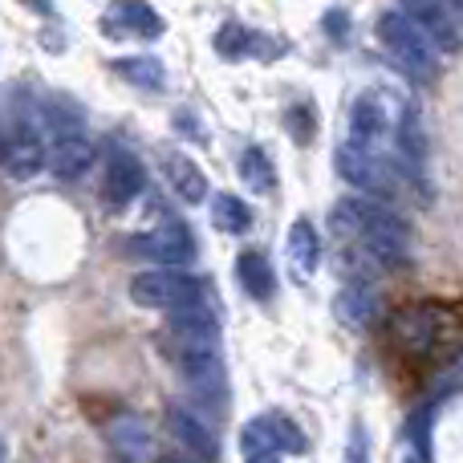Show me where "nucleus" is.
Listing matches in <instances>:
<instances>
[{"label": "nucleus", "instance_id": "f257e3e1", "mask_svg": "<svg viewBox=\"0 0 463 463\" xmlns=\"http://www.w3.org/2000/svg\"><path fill=\"white\" fill-rule=\"evenodd\" d=\"M345 143L394 163L399 171H407V179L423 171V127H419L411 98L394 86H366L354 98L350 118H345Z\"/></svg>", "mask_w": 463, "mask_h": 463}, {"label": "nucleus", "instance_id": "f03ea898", "mask_svg": "<svg viewBox=\"0 0 463 463\" xmlns=\"http://www.w3.org/2000/svg\"><path fill=\"white\" fill-rule=\"evenodd\" d=\"M334 232L362 244V252L383 269H402L411 260V228L402 216L374 200H342L334 208Z\"/></svg>", "mask_w": 463, "mask_h": 463}, {"label": "nucleus", "instance_id": "7ed1b4c3", "mask_svg": "<svg viewBox=\"0 0 463 463\" xmlns=\"http://www.w3.org/2000/svg\"><path fill=\"white\" fill-rule=\"evenodd\" d=\"M374 33H378V41H383L386 53H391L411 78H419V81L439 78V45H435L431 33H427L423 24L411 21L407 13L386 8V13L378 16Z\"/></svg>", "mask_w": 463, "mask_h": 463}, {"label": "nucleus", "instance_id": "20e7f679", "mask_svg": "<svg viewBox=\"0 0 463 463\" xmlns=\"http://www.w3.org/2000/svg\"><path fill=\"white\" fill-rule=\"evenodd\" d=\"M200 297H208V285L184 269H146L130 280V301H135L138 309H167L171 313L187 301H200Z\"/></svg>", "mask_w": 463, "mask_h": 463}, {"label": "nucleus", "instance_id": "39448f33", "mask_svg": "<svg viewBox=\"0 0 463 463\" xmlns=\"http://www.w3.org/2000/svg\"><path fill=\"white\" fill-rule=\"evenodd\" d=\"M337 171H342L345 184H354L358 192L374 195V200H394L399 187L407 184V171H399L394 163L378 159L370 151H358V146L342 143L337 146Z\"/></svg>", "mask_w": 463, "mask_h": 463}, {"label": "nucleus", "instance_id": "423d86ee", "mask_svg": "<svg viewBox=\"0 0 463 463\" xmlns=\"http://www.w3.org/2000/svg\"><path fill=\"white\" fill-rule=\"evenodd\" d=\"M130 256H143V260H155L163 269H179V264H192L195 260V236L187 224L171 220V224L143 232V236H130Z\"/></svg>", "mask_w": 463, "mask_h": 463}, {"label": "nucleus", "instance_id": "0eeeda50", "mask_svg": "<svg viewBox=\"0 0 463 463\" xmlns=\"http://www.w3.org/2000/svg\"><path fill=\"white\" fill-rule=\"evenodd\" d=\"M143 187H146V167L138 163V155L127 151V146H114L106 155V171H102V203L122 212Z\"/></svg>", "mask_w": 463, "mask_h": 463}, {"label": "nucleus", "instance_id": "6e6552de", "mask_svg": "<svg viewBox=\"0 0 463 463\" xmlns=\"http://www.w3.org/2000/svg\"><path fill=\"white\" fill-rule=\"evenodd\" d=\"M102 29L114 41H155L163 33V16L146 0H114L102 13Z\"/></svg>", "mask_w": 463, "mask_h": 463}, {"label": "nucleus", "instance_id": "1a4fd4ad", "mask_svg": "<svg viewBox=\"0 0 463 463\" xmlns=\"http://www.w3.org/2000/svg\"><path fill=\"white\" fill-rule=\"evenodd\" d=\"M439 329H443V313L435 305H407L391 317V334L402 350L411 354H427L435 342H439Z\"/></svg>", "mask_w": 463, "mask_h": 463}, {"label": "nucleus", "instance_id": "9d476101", "mask_svg": "<svg viewBox=\"0 0 463 463\" xmlns=\"http://www.w3.org/2000/svg\"><path fill=\"white\" fill-rule=\"evenodd\" d=\"M402 13L415 24H423L431 33V41L443 49V53H456L463 49V33H459V16L448 0H399Z\"/></svg>", "mask_w": 463, "mask_h": 463}, {"label": "nucleus", "instance_id": "9b49d317", "mask_svg": "<svg viewBox=\"0 0 463 463\" xmlns=\"http://www.w3.org/2000/svg\"><path fill=\"white\" fill-rule=\"evenodd\" d=\"M167 431L179 448H187V456H195L200 463H220V439L195 411L187 407H171L167 411Z\"/></svg>", "mask_w": 463, "mask_h": 463}, {"label": "nucleus", "instance_id": "f8f14e48", "mask_svg": "<svg viewBox=\"0 0 463 463\" xmlns=\"http://www.w3.org/2000/svg\"><path fill=\"white\" fill-rule=\"evenodd\" d=\"M167 337H175V342H220L216 305H212L208 297H200V301H187V305H179V309H171Z\"/></svg>", "mask_w": 463, "mask_h": 463}, {"label": "nucleus", "instance_id": "ddd939ff", "mask_svg": "<svg viewBox=\"0 0 463 463\" xmlns=\"http://www.w3.org/2000/svg\"><path fill=\"white\" fill-rule=\"evenodd\" d=\"M90 167H94V143L86 135H78V130L57 135V143L49 146V171L57 179H65V184H78Z\"/></svg>", "mask_w": 463, "mask_h": 463}, {"label": "nucleus", "instance_id": "4468645a", "mask_svg": "<svg viewBox=\"0 0 463 463\" xmlns=\"http://www.w3.org/2000/svg\"><path fill=\"white\" fill-rule=\"evenodd\" d=\"M285 256H288V272H293L297 285H305V280L317 272L321 240H317V228H313L309 220H293V228H288V236H285Z\"/></svg>", "mask_w": 463, "mask_h": 463}, {"label": "nucleus", "instance_id": "2eb2a0df", "mask_svg": "<svg viewBox=\"0 0 463 463\" xmlns=\"http://www.w3.org/2000/svg\"><path fill=\"white\" fill-rule=\"evenodd\" d=\"M163 179L171 184V192L184 203H203L208 200V175L195 159H187V151H167L163 155Z\"/></svg>", "mask_w": 463, "mask_h": 463}, {"label": "nucleus", "instance_id": "dca6fc26", "mask_svg": "<svg viewBox=\"0 0 463 463\" xmlns=\"http://www.w3.org/2000/svg\"><path fill=\"white\" fill-rule=\"evenodd\" d=\"M49 163V155H45V143H41V135L33 127H16V135H13V143H8V159H5V167H8V175L13 179H33L41 167Z\"/></svg>", "mask_w": 463, "mask_h": 463}, {"label": "nucleus", "instance_id": "f3484780", "mask_svg": "<svg viewBox=\"0 0 463 463\" xmlns=\"http://www.w3.org/2000/svg\"><path fill=\"white\" fill-rule=\"evenodd\" d=\"M236 277H240V288H244L252 301H272V293H277V277H272L269 260H264L260 252H240Z\"/></svg>", "mask_w": 463, "mask_h": 463}, {"label": "nucleus", "instance_id": "a211bd4d", "mask_svg": "<svg viewBox=\"0 0 463 463\" xmlns=\"http://www.w3.org/2000/svg\"><path fill=\"white\" fill-rule=\"evenodd\" d=\"M334 309H337V321H342V326L362 329V326H370L378 301H374V293H370L366 285H350V288H342V293H337Z\"/></svg>", "mask_w": 463, "mask_h": 463}, {"label": "nucleus", "instance_id": "6ab92c4d", "mask_svg": "<svg viewBox=\"0 0 463 463\" xmlns=\"http://www.w3.org/2000/svg\"><path fill=\"white\" fill-rule=\"evenodd\" d=\"M212 228L224 232V236H244V232L252 228V208H248L240 195L220 192L216 200H212Z\"/></svg>", "mask_w": 463, "mask_h": 463}, {"label": "nucleus", "instance_id": "aec40b11", "mask_svg": "<svg viewBox=\"0 0 463 463\" xmlns=\"http://www.w3.org/2000/svg\"><path fill=\"white\" fill-rule=\"evenodd\" d=\"M106 435H110V448L122 451L127 459H138V456H146V451H151V431H146V427L138 423L135 415L114 419Z\"/></svg>", "mask_w": 463, "mask_h": 463}, {"label": "nucleus", "instance_id": "412c9836", "mask_svg": "<svg viewBox=\"0 0 463 463\" xmlns=\"http://www.w3.org/2000/svg\"><path fill=\"white\" fill-rule=\"evenodd\" d=\"M114 70L138 90H163L167 86V70H163L159 57H122V61H114Z\"/></svg>", "mask_w": 463, "mask_h": 463}, {"label": "nucleus", "instance_id": "4be33fe9", "mask_svg": "<svg viewBox=\"0 0 463 463\" xmlns=\"http://www.w3.org/2000/svg\"><path fill=\"white\" fill-rule=\"evenodd\" d=\"M240 451H244V463H280V448L269 435L264 419H252V423L240 431Z\"/></svg>", "mask_w": 463, "mask_h": 463}, {"label": "nucleus", "instance_id": "5701e85b", "mask_svg": "<svg viewBox=\"0 0 463 463\" xmlns=\"http://www.w3.org/2000/svg\"><path fill=\"white\" fill-rule=\"evenodd\" d=\"M240 179H244L256 195H272V187H277V171H272L269 155H264L260 146H248V151L240 155Z\"/></svg>", "mask_w": 463, "mask_h": 463}, {"label": "nucleus", "instance_id": "b1692460", "mask_svg": "<svg viewBox=\"0 0 463 463\" xmlns=\"http://www.w3.org/2000/svg\"><path fill=\"white\" fill-rule=\"evenodd\" d=\"M260 419H264V427H269V435L277 439L280 451H288V456H305V451H309V439H305V431L288 415L272 411V415H260Z\"/></svg>", "mask_w": 463, "mask_h": 463}, {"label": "nucleus", "instance_id": "393cba45", "mask_svg": "<svg viewBox=\"0 0 463 463\" xmlns=\"http://www.w3.org/2000/svg\"><path fill=\"white\" fill-rule=\"evenodd\" d=\"M256 41H260V37H256V33H248L240 21H228L224 29L216 33V53H220V57H232V61H236V57H248V53H252Z\"/></svg>", "mask_w": 463, "mask_h": 463}, {"label": "nucleus", "instance_id": "a878e982", "mask_svg": "<svg viewBox=\"0 0 463 463\" xmlns=\"http://www.w3.org/2000/svg\"><path fill=\"white\" fill-rule=\"evenodd\" d=\"M394 463H427V443H423V435L411 427L407 435H402V443H399V456H394Z\"/></svg>", "mask_w": 463, "mask_h": 463}, {"label": "nucleus", "instance_id": "bb28decb", "mask_svg": "<svg viewBox=\"0 0 463 463\" xmlns=\"http://www.w3.org/2000/svg\"><path fill=\"white\" fill-rule=\"evenodd\" d=\"M285 118H288V130H293L297 143H309V110H305V106H297V110H288Z\"/></svg>", "mask_w": 463, "mask_h": 463}, {"label": "nucleus", "instance_id": "cd10ccee", "mask_svg": "<svg viewBox=\"0 0 463 463\" xmlns=\"http://www.w3.org/2000/svg\"><path fill=\"white\" fill-rule=\"evenodd\" d=\"M345 463H366V431L362 427H354V439L345 448Z\"/></svg>", "mask_w": 463, "mask_h": 463}, {"label": "nucleus", "instance_id": "c85d7f7f", "mask_svg": "<svg viewBox=\"0 0 463 463\" xmlns=\"http://www.w3.org/2000/svg\"><path fill=\"white\" fill-rule=\"evenodd\" d=\"M326 29L334 33V37H345V13H337V8L334 13H326Z\"/></svg>", "mask_w": 463, "mask_h": 463}, {"label": "nucleus", "instance_id": "c756f323", "mask_svg": "<svg viewBox=\"0 0 463 463\" xmlns=\"http://www.w3.org/2000/svg\"><path fill=\"white\" fill-rule=\"evenodd\" d=\"M155 463H192V459H187V456H179V451H163V456L155 459Z\"/></svg>", "mask_w": 463, "mask_h": 463}, {"label": "nucleus", "instance_id": "7c9ffc66", "mask_svg": "<svg viewBox=\"0 0 463 463\" xmlns=\"http://www.w3.org/2000/svg\"><path fill=\"white\" fill-rule=\"evenodd\" d=\"M8 143H13V138H8V135H5V130H0V163H5V159H8Z\"/></svg>", "mask_w": 463, "mask_h": 463}, {"label": "nucleus", "instance_id": "2f4dec72", "mask_svg": "<svg viewBox=\"0 0 463 463\" xmlns=\"http://www.w3.org/2000/svg\"><path fill=\"white\" fill-rule=\"evenodd\" d=\"M8 459V448H5V439H0V463H5Z\"/></svg>", "mask_w": 463, "mask_h": 463}]
</instances>
